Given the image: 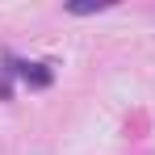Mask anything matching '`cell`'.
Returning a JSON list of instances; mask_svg holds the SVG:
<instances>
[{
    "mask_svg": "<svg viewBox=\"0 0 155 155\" xmlns=\"http://www.w3.org/2000/svg\"><path fill=\"white\" fill-rule=\"evenodd\" d=\"M13 71L25 80V84H34V88H46L51 84V67L46 63H13Z\"/></svg>",
    "mask_w": 155,
    "mask_h": 155,
    "instance_id": "obj_1",
    "label": "cell"
}]
</instances>
